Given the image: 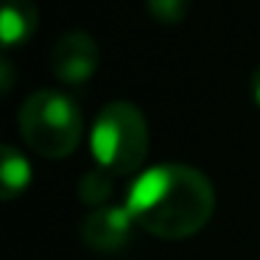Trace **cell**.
Masks as SVG:
<instances>
[{
	"label": "cell",
	"instance_id": "obj_1",
	"mask_svg": "<svg viewBox=\"0 0 260 260\" xmlns=\"http://www.w3.org/2000/svg\"><path fill=\"white\" fill-rule=\"evenodd\" d=\"M126 210L140 230L165 241H185L207 226L215 210V190L199 168L162 162L135 179Z\"/></svg>",
	"mask_w": 260,
	"mask_h": 260
},
{
	"label": "cell",
	"instance_id": "obj_2",
	"mask_svg": "<svg viewBox=\"0 0 260 260\" xmlns=\"http://www.w3.org/2000/svg\"><path fill=\"white\" fill-rule=\"evenodd\" d=\"M17 126L25 146L45 159L73 154L84 132L79 107L56 90L31 92L17 112Z\"/></svg>",
	"mask_w": 260,
	"mask_h": 260
},
{
	"label": "cell",
	"instance_id": "obj_3",
	"mask_svg": "<svg viewBox=\"0 0 260 260\" xmlns=\"http://www.w3.org/2000/svg\"><path fill=\"white\" fill-rule=\"evenodd\" d=\"M98 168L112 176H129L148 157V123L129 101H112L98 112L90 135Z\"/></svg>",
	"mask_w": 260,
	"mask_h": 260
},
{
	"label": "cell",
	"instance_id": "obj_4",
	"mask_svg": "<svg viewBox=\"0 0 260 260\" xmlns=\"http://www.w3.org/2000/svg\"><path fill=\"white\" fill-rule=\"evenodd\" d=\"M98 68V45L87 31L73 28L56 40L51 51V73L62 84L81 87L95 76Z\"/></svg>",
	"mask_w": 260,
	"mask_h": 260
},
{
	"label": "cell",
	"instance_id": "obj_5",
	"mask_svg": "<svg viewBox=\"0 0 260 260\" xmlns=\"http://www.w3.org/2000/svg\"><path fill=\"white\" fill-rule=\"evenodd\" d=\"M132 215L126 207H98L92 213L84 215L81 221V238L90 249L101 254L118 252L126 241H129V230H132Z\"/></svg>",
	"mask_w": 260,
	"mask_h": 260
},
{
	"label": "cell",
	"instance_id": "obj_6",
	"mask_svg": "<svg viewBox=\"0 0 260 260\" xmlns=\"http://www.w3.org/2000/svg\"><path fill=\"white\" fill-rule=\"evenodd\" d=\"M37 25H40V12H37L34 0H3L0 37H3V45L6 48L28 42L34 37Z\"/></svg>",
	"mask_w": 260,
	"mask_h": 260
},
{
	"label": "cell",
	"instance_id": "obj_7",
	"mask_svg": "<svg viewBox=\"0 0 260 260\" xmlns=\"http://www.w3.org/2000/svg\"><path fill=\"white\" fill-rule=\"evenodd\" d=\"M28 185H31L28 159L12 143H3V148H0V199L3 202H12L20 193H25Z\"/></svg>",
	"mask_w": 260,
	"mask_h": 260
},
{
	"label": "cell",
	"instance_id": "obj_8",
	"mask_svg": "<svg viewBox=\"0 0 260 260\" xmlns=\"http://www.w3.org/2000/svg\"><path fill=\"white\" fill-rule=\"evenodd\" d=\"M112 196V174H107L104 168H92L81 176L79 182V199L90 207H104V202Z\"/></svg>",
	"mask_w": 260,
	"mask_h": 260
},
{
	"label": "cell",
	"instance_id": "obj_9",
	"mask_svg": "<svg viewBox=\"0 0 260 260\" xmlns=\"http://www.w3.org/2000/svg\"><path fill=\"white\" fill-rule=\"evenodd\" d=\"M146 9L154 20H159L165 25H176L187 17L190 0H146Z\"/></svg>",
	"mask_w": 260,
	"mask_h": 260
},
{
	"label": "cell",
	"instance_id": "obj_10",
	"mask_svg": "<svg viewBox=\"0 0 260 260\" xmlns=\"http://www.w3.org/2000/svg\"><path fill=\"white\" fill-rule=\"evenodd\" d=\"M249 87H252V95H254V101H257V107H260V68L252 73V79H249Z\"/></svg>",
	"mask_w": 260,
	"mask_h": 260
},
{
	"label": "cell",
	"instance_id": "obj_11",
	"mask_svg": "<svg viewBox=\"0 0 260 260\" xmlns=\"http://www.w3.org/2000/svg\"><path fill=\"white\" fill-rule=\"evenodd\" d=\"M12 87V64H9V59H3V90H9Z\"/></svg>",
	"mask_w": 260,
	"mask_h": 260
}]
</instances>
